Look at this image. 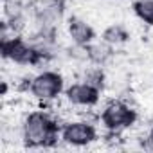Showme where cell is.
I'll return each mask as SVG.
<instances>
[{
    "label": "cell",
    "mask_w": 153,
    "mask_h": 153,
    "mask_svg": "<svg viewBox=\"0 0 153 153\" xmlns=\"http://www.w3.org/2000/svg\"><path fill=\"white\" fill-rule=\"evenodd\" d=\"M87 52H88V61L94 65H106L112 56H114V47L110 43H106L105 40L101 42H92L90 45H87Z\"/></svg>",
    "instance_id": "obj_7"
},
{
    "label": "cell",
    "mask_w": 153,
    "mask_h": 153,
    "mask_svg": "<svg viewBox=\"0 0 153 153\" xmlns=\"http://www.w3.org/2000/svg\"><path fill=\"white\" fill-rule=\"evenodd\" d=\"M142 148H144V149H151V151H153V124L148 128L146 135L142 137Z\"/></svg>",
    "instance_id": "obj_11"
},
{
    "label": "cell",
    "mask_w": 153,
    "mask_h": 153,
    "mask_svg": "<svg viewBox=\"0 0 153 153\" xmlns=\"http://www.w3.org/2000/svg\"><path fill=\"white\" fill-rule=\"evenodd\" d=\"M67 34L72 40V43L83 45V47L90 45L94 42V38H96L94 27L87 20H83L79 16H70L68 18V22H67Z\"/></svg>",
    "instance_id": "obj_6"
},
{
    "label": "cell",
    "mask_w": 153,
    "mask_h": 153,
    "mask_svg": "<svg viewBox=\"0 0 153 153\" xmlns=\"http://www.w3.org/2000/svg\"><path fill=\"white\" fill-rule=\"evenodd\" d=\"M65 99L76 108H92L99 103L101 90H97L83 81H78V83L65 87Z\"/></svg>",
    "instance_id": "obj_5"
},
{
    "label": "cell",
    "mask_w": 153,
    "mask_h": 153,
    "mask_svg": "<svg viewBox=\"0 0 153 153\" xmlns=\"http://www.w3.org/2000/svg\"><path fill=\"white\" fill-rule=\"evenodd\" d=\"M79 81L97 88V90H103L105 85H106V74L105 70L101 68V65H90V67H83L81 70V76H79Z\"/></svg>",
    "instance_id": "obj_8"
},
{
    "label": "cell",
    "mask_w": 153,
    "mask_h": 153,
    "mask_svg": "<svg viewBox=\"0 0 153 153\" xmlns=\"http://www.w3.org/2000/svg\"><path fill=\"white\" fill-rule=\"evenodd\" d=\"M96 139H97L96 126L85 119L68 121L61 126V140L68 146L83 148V146H88L90 142H94Z\"/></svg>",
    "instance_id": "obj_4"
},
{
    "label": "cell",
    "mask_w": 153,
    "mask_h": 153,
    "mask_svg": "<svg viewBox=\"0 0 153 153\" xmlns=\"http://www.w3.org/2000/svg\"><path fill=\"white\" fill-rule=\"evenodd\" d=\"M29 92L42 103H52L65 92L63 76L56 70H42L31 78Z\"/></svg>",
    "instance_id": "obj_2"
},
{
    "label": "cell",
    "mask_w": 153,
    "mask_h": 153,
    "mask_svg": "<svg viewBox=\"0 0 153 153\" xmlns=\"http://www.w3.org/2000/svg\"><path fill=\"white\" fill-rule=\"evenodd\" d=\"M101 123L110 133H123L137 123V112L124 101H110L101 112Z\"/></svg>",
    "instance_id": "obj_3"
},
{
    "label": "cell",
    "mask_w": 153,
    "mask_h": 153,
    "mask_svg": "<svg viewBox=\"0 0 153 153\" xmlns=\"http://www.w3.org/2000/svg\"><path fill=\"white\" fill-rule=\"evenodd\" d=\"M131 9L142 24L153 27V0H135Z\"/></svg>",
    "instance_id": "obj_10"
},
{
    "label": "cell",
    "mask_w": 153,
    "mask_h": 153,
    "mask_svg": "<svg viewBox=\"0 0 153 153\" xmlns=\"http://www.w3.org/2000/svg\"><path fill=\"white\" fill-rule=\"evenodd\" d=\"M103 40L106 43H110L112 47H119V45H123V43H126L130 40V33H128V29L124 25L112 24L103 31Z\"/></svg>",
    "instance_id": "obj_9"
},
{
    "label": "cell",
    "mask_w": 153,
    "mask_h": 153,
    "mask_svg": "<svg viewBox=\"0 0 153 153\" xmlns=\"http://www.w3.org/2000/svg\"><path fill=\"white\" fill-rule=\"evenodd\" d=\"M24 144L27 148H51L61 139V128L49 112H29L22 121Z\"/></svg>",
    "instance_id": "obj_1"
}]
</instances>
